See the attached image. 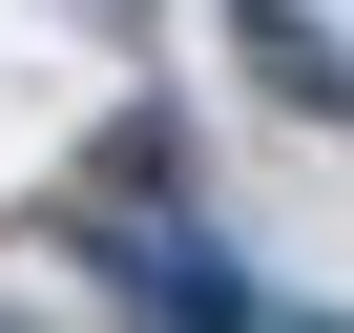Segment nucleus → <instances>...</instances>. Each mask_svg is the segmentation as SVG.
Instances as JSON below:
<instances>
[{"label": "nucleus", "mask_w": 354, "mask_h": 333, "mask_svg": "<svg viewBox=\"0 0 354 333\" xmlns=\"http://www.w3.org/2000/svg\"><path fill=\"white\" fill-rule=\"evenodd\" d=\"M230 42H250V84H292L313 125H354V42L313 21V0H230Z\"/></svg>", "instance_id": "nucleus-1"}]
</instances>
